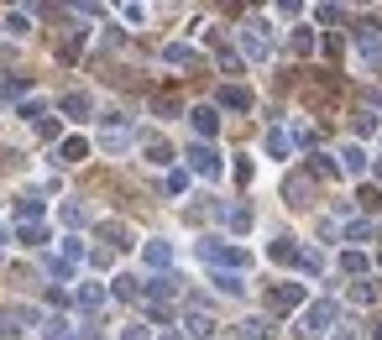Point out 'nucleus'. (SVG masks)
Wrapping results in <instances>:
<instances>
[{
	"label": "nucleus",
	"instance_id": "1",
	"mask_svg": "<svg viewBox=\"0 0 382 340\" xmlns=\"http://www.w3.org/2000/svg\"><path fill=\"white\" fill-rule=\"evenodd\" d=\"M304 100L314 105V110H335V100H340V74H335V68H314V74L304 79Z\"/></svg>",
	"mask_w": 382,
	"mask_h": 340
},
{
	"label": "nucleus",
	"instance_id": "2",
	"mask_svg": "<svg viewBox=\"0 0 382 340\" xmlns=\"http://www.w3.org/2000/svg\"><path fill=\"white\" fill-rule=\"evenodd\" d=\"M335 314H340V309L330 304V298H320V304H309V309H304V319H299V330H304L309 340H320V335H325V330L335 324Z\"/></svg>",
	"mask_w": 382,
	"mask_h": 340
},
{
	"label": "nucleus",
	"instance_id": "3",
	"mask_svg": "<svg viewBox=\"0 0 382 340\" xmlns=\"http://www.w3.org/2000/svg\"><path fill=\"white\" fill-rule=\"evenodd\" d=\"M199 256H204L209 267H246V251L241 246H226V241H215V236L199 241Z\"/></svg>",
	"mask_w": 382,
	"mask_h": 340
},
{
	"label": "nucleus",
	"instance_id": "4",
	"mask_svg": "<svg viewBox=\"0 0 382 340\" xmlns=\"http://www.w3.org/2000/svg\"><path fill=\"white\" fill-rule=\"evenodd\" d=\"M299 304H304V283H272L267 288V309L272 314H294Z\"/></svg>",
	"mask_w": 382,
	"mask_h": 340
},
{
	"label": "nucleus",
	"instance_id": "5",
	"mask_svg": "<svg viewBox=\"0 0 382 340\" xmlns=\"http://www.w3.org/2000/svg\"><path fill=\"white\" fill-rule=\"evenodd\" d=\"M241 47H246V58H267V52H272V37H267V26H262V21H246L241 26Z\"/></svg>",
	"mask_w": 382,
	"mask_h": 340
},
{
	"label": "nucleus",
	"instance_id": "6",
	"mask_svg": "<svg viewBox=\"0 0 382 340\" xmlns=\"http://www.w3.org/2000/svg\"><path fill=\"white\" fill-rule=\"evenodd\" d=\"M357 52H361V63H366V68H382V37H377L366 21L357 26Z\"/></svg>",
	"mask_w": 382,
	"mask_h": 340
},
{
	"label": "nucleus",
	"instance_id": "7",
	"mask_svg": "<svg viewBox=\"0 0 382 340\" xmlns=\"http://www.w3.org/2000/svg\"><path fill=\"white\" fill-rule=\"evenodd\" d=\"M189 168H194V173H204V178H220V152H215L209 142L189 147Z\"/></svg>",
	"mask_w": 382,
	"mask_h": 340
},
{
	"label": "nucleus",
	"instance_id": "8",
	"mask_svg": "<svg viewBox=\"0 0 382 340\" xmlns=\"http://www.w3.org/2000/svg\"><path fill=\"white\" fill-rule=\"evenodd\" d=\"M178 283H183V278L163 272V278H152L147 288H141V298H147V304H168V298H178Z\"/></svg>",
	"mask_w": 382,
	"mask_h": 340
},
{
	"label": "nucleus",
	"instance_id": "9",
	"mask_svg": "<svg viewBox=\"0 0 382 340\" xmlns=\"http://www.w3.org/2000/svg\"><path fill=\"white\" fill-rule=\"evenodd\" d=\"M32 319H37L32 309H16V304H11V309H0V335H6V340H11V335H21Z\"/></svg>",
	"mask_w": 382,
	"mask_h": 340
},
{
	"label": "nucleus",
	"instance_id": "10",
	"mask_svg": "<svg viewBox=\"0 0 382 340\" xmlns=\"http://www.w3.org/2000/svg\"><path fill=\"white\" fill-rule=\"evenodd\" d=\"M183 330H189L194 340H209L220 324H215V314H204V309H189V314H183Z\"/></svg>",
	"mask_w": 382,
	"mask_h": 340
},
{
	"label": "nucleus",
	"instance_id": "11",
	"mask_svg": "<svg viewBox=\"0 0 382 340\" xmlns=\"http://www.w3.org/2000/svg\"><path fill=\"white\" fill-rule=\"evenodd\" d=\"M141 152H147V162H157V168H168V162H173V147H168L163 136H141Z\"/></svg>",
	"mask_w": 382,
	"mask_h": 340
},
{
	"label": "nucleus",
	"instance_id": "12",
	"mask_svg": "<svg viewBox=\"0 0 382 340\" xmlns=\"http://www.w3.org/2000/svg\"><path fill=\"white\" fill-rule=\"evenodd\" d=\"M215 100L226 105V110H252V89H241V84H226Z\"/></svg>",
	"mask_w": 382,
	"mask_h": 340
},
{
	"label": "nucleus",
	"instance_id": "13",
	"mask_svg": "<svg viewBox=\"0 0 382 340\" xmlns=\"http://www.w3.org/2000/svg\"><path fill=\"white\" fill-rule=\"evenodd\" d=\"M63 110H69L74 120H89V110H95V100H89L84 89H69V94H63Z\"/></svg>",
	"mask_w": 382,
	"mask_h": 340
},
{
	"label": "nucleus",
	"instance_id": "14",
	"mask_svg": "<svg viewBox=\"0 0 382 340\" xmlns=\"http://www.w3.org/2000/svg\"><path fill=\"white\" fill-rule=\"evenodd\" d=\"M163 58L173 63V68H199V52L183 47V42H168V47H163Z\"/></svg>",
	"mask_w": 382,
	"mask_h": 340
},
{
	"label": "nucleus",
	"instance_id": "15",
	"mask_svg": "<svg viewBox=\"0 0 382 340\" xmlns=\"http://www.w3.org/2000/svg\"><path fill=\"white\" fill-rule=\"evenodd\" d=\"M100 241H105V246H115V251H121V246H131V230H126L121 220H105V225H100Z\"/></svg>",
	"mask_w": 382,
	"mask_h": 340
},
{
	"label": "nucleus",
	"instance_id": "16",
	"mask_svg": "<svg viewBox=\"0 0 382 340\" xmlns=\"http://www.w3.org/2000/svg\"><path fill=\"white\" fill-rule=\"evenodd\" d=\"M147 267L168 272V267H173V246H168V241H147Z\"/></svg>",
	"mask_w": 382,
	"mask_h": 340
},
{
	"label": "nucleus",
	"instance_id": "17",
	"mask_svg": "<svg viewBox=\"0 0 382 340\" xmlns=\"http://www.w3.org/2000/svg\"><path fill=\"white\" fill-rule=\"evenodd\" d=\"M189 115H194V131H199V136H215V131H220L215 105H199V110H189Z\"/></svg>",
	"mask_w": 382,
	"mask_h": 340
},
{
	"label": "nucleus",
	"instance_id": "18",
	"mask_svg": "<svg viewBox=\"0 0 382 340\" xmlns=\"http://www.w3.org/2000/svg\"><path fill=\"white\" fill-rule=\"evenodd\" d=\"M84 157H89V142H84V136H69V142L58 147V162H84Z\"/></svg>",
	"mask_w": 382,
	"mask_h": 340
},
{
	"label": "nucleus",
	"instance_id": "19",
	"mask_svg": "<svg viewBox=\"0 0 382 340\" xmlns=\"http://www.w3.org/2000/svg\"><path fill=\"white\" fill-rule=\"evenodd\" d=\"M283 199L294 204V210H304V204H309V178H288L283 183Z\"/></svg>",
	"mask_w": 382,
	"mask_h": 340
},
{
	"label": "nucleus",
	"instance_id": "20",
	"mask_svg": "<svg viewBox=\"0 0 382 340\" xmlns=\"http://www.w3.org/2000/svg\"><path fill=\"white\" fill-rule=\"evenodd\" d=\"M16 241H21V246H42V241H47V230L37 225V220H21V225H16Z\"/></svg>",
	"mask_w": 382,
	"mask_h": 340
},
{
	"label": "nucleus",
	"instance_id": "21",
	"mask_svg": "<svg viewBox=\"0 0 382 340\" xmlns=\"http://www.w3.org/2000/svg\"><path fill=\"white\" fill-rule=\"evenodd\" d=\"M178 110H183L178 94H168V89H163V94H152V115H163V120H168V115H178Z\"/></svg>",
	"mask_w": 382,
	"mask_h": 340
},
{
	"label": "nucleus",
	"instance_id": "22",
	"mask_svg": "<svg viewBox=\"0 0 382 340\" xmlns=\"http://www.w3.org/2000/svg\"><path fill=\"white\" fill-rule=\"evenodd\" d=\"M100 304H105V288H100V283H84V288H79V309H89V314H95Z\"/></svg>",
	"mask_w": 382,
	"mask_h": 340
},
{
	"label": "nucleus",
	"instance_id": "23",
	"mask_svg": "<svg viewBox=\"0 0 382 340\" xmlns=\"http://www.w3.org/2000/svg\"><path fill=\"white\" fill-rule=\"evenodd\" d=\"M209 47H215V58H220V68H226V74H241V58H236V52L220 42V37H209Z\"/></svg>",
	"mask_w": 382,
	"mask_h": 340
},
{
	"label": "nucleus",
	"instance_id": "24",
	"mask_svg": "<svg viewBox=\"0 0 382 340\" xmlns=\"http://www.w3.org/2000/svg\"><path fill=\"white\" fill-rule=\"evenodd\" d=\"M42 340H74V330H69V319H63V314H52V319L42 324Z\"/></svg>",
	"mask_w": 382,
	"mask_h": 340
},
{
	"label": "nucleus",
	"instance_id": "25",
	"mask_svg": "<svg viewBox=\"0 0 382 340\" xmlns=\"http://www.w3.org/2000/svg\"><path fill=\"white\" fill-rule=\"evenodd\" d=\"M309 173H314V178H340V168H335V162L325 157V152H314V157H309Z\"/></svg>",
	"mask_w": 382,
	"mask_h": 340
},
{
	"label": "nucleus",
	"instance_id": "26",
	"mask_svg": "<svg viewBox=\"0 0 382 340\" xmlns=\"http://www.w3.org/2000/svg\"><path fill=\"white\" fill-rule=\"evenodd\" d=\"M215 288H220V293H231V298H241V293H246V283L236 278V272H215Z\"/></svg>",
	"mask_w": 382,
	"mask_h": 340
},
{
	"label": "nucleus",
	"instance_id": "27",
	"mask_svg": "<svg viewBox=\"0 0 382 340\" xmlns=\"http://www.w3.org/2000/svg\"><path fill=\"white\" fill-rule=\"evenodd\" d=\"M294 241H288V236H278V241H272V246H267V256H272V262H294Z\"/></svg>",
	"mask_w": 382,
	"mask_h": 340
},
{
	"label": "nucleus",
	"instance_id": "28",
	"mask_svg": "<svg viewBox=\"0 0 382 340\" xmlns=\"http://www.w3.org/2000/svg\"><path fill=\"white\" fill-rule=\"evenodd\" d=\"M16 215H21V220H37V215H42V199H37V194H21V199H16Z\"/></svg>",
	"mask_w": 382,
	"mask_h": 340
},
{
	"label": "nucleus",
	"instance_id": "29",
	"mask_svg": "<svg viewBox=\"0 0 382 340\" xmlns=\"http://www.w3.org/2000/svg\"><path fill=\"white\" fill-rule=\"evenodd\" d=\"M372 298H382V288H372V283H351V304H372Z\"/></svg>",
	"mask_w": 382,
	"mask_h": 340
},
{
	"label": "nucleus",
	"instance_id": "30",
	"mask_svg": "<svg viewBox=\"0 0 382 340\" xmlns=\"http://www.w3.org/2000/svg\"><path fill=\"white\" fill-rule=\"evenodd\" d=\"M226 220H231V230H252V210L236 204V210H226Z\"/></svg>",
	"mask_w": 382,
	"mask_h": 340
},
{
	"label": "nucleus",
	"instance_id": "31",
	"mask_svg": "<svg viewBox=\"0 0 382 340\" xmlns=\"http://www.w3.org/2000/svg\"><path fill=\"white\" fill-rule=\"evenodd\" d=\"M288 47H294L299 58H304V52H314V32H304V26H299V32L288 37Z\"/></svg>",
	"mask_w": 382,
	"mask_h": 340
},
{
	"label": "nucleus",
	"instance_id": "32",
	"mask_svg": "<svg viewBox=\"0 0 382 340\" xmlns=\"http://www.w3.org/2000/svg\"><path fill=\"white\" fill-rule=\"evenodd\" d=\"M0 89H6V100H21V94L32 89V79H26V74H16V79H6Z\"/></svg>",
	"mask_w": 382,
	"mask_h": 340
},
{
	"label": "nucleus",
	"instance_id": "33",
	"mask_svg": "<svg viewBox=\"0 0 382 340\" xmlns=\"http://www.w3.org/2000/svg\"><path fill=\"white\" fill-rule=\"evenodd\" d=\"M267 330H272L267 319H246L241 324V340H267Z\"/></svg>",
	"mask_w": 382,
	"mask_h": 340
},
{
	"label": "nucleus",
	"instance_id": "34",
	"mask_svg": "<svg viewBox=\"0 0 382 340\" xmlns=\"http://www.w3.org/2000/svg\"><path fill=\"white\" fill-rule=\"evenodd\" d=\"M340 157H346V173H366V152H361V147H346Z\"/></svg>",
	"mask_w": 382,
	"mask_h": 340
},
{
	"label": "nucleus",
	"instance_id": "35",
	"mask_svg": "<svg viewBox=\"0 0 382 340\" xmlns=\"http://www.w3.org/2000/svg\"><path fill=\"white\" fill-rule=\"evenodd\" d=\"M294 262H299V267H304V272H320V267H325V256L304 246V251H294Z\"/></svg>",
	"mask_w": 382,
	"mask_h": 340
},
{
	"label": "nucleus",
	"instance_id": "36",
	"mask_svg": "<svg viewBox=\"0 0 382 340\" xmlns=\"http://www.w3.org/2000/svg\"><path fill=\"white\" fill-rule=\"evenodd\" d=\"M351 126H357V136H372L377 131V115L372 110H357V115H351Z\"/></svg>",
	"mask_w": 382,
	"mask_h": 340
},
{
	"label": "nucleus",
	"instance_id": "37",
	"mask_svg": "<svg viewBox=\"0 0 382 340\" xmlns=\"http://www.w3.org/2000/svg\"><path fill=\"white\" fill-rule=\"evenodd\" d=\"M84 220H89V215H84V204H79V199L63 204V225H84Z\"/></svg>",
	"mask_w": 382,
	"mask_h": 340
},
{
	"label": "nucleus",
	"instance_id": "38",
	"mask_svg": "<svg viewBox=\"0 0 382 340\" xmlns=\"http://www.w3.org/2000/svg\"><path fill=\"white\" fill-rule=\"evenodd\" d=\"M115 298H141V283L137 278H115Z\"/></svg>",
	"mask_w": 382,
	"mask_h": 340
},
{
	"label": "nucleus",
	"instance_id": "39",
	"mask_svg": "<svg viewBox=\"0 0 382 340\" xmlns=\"http://www.w3.org/2000/svg\"><path fill=\"white\" fill-rule=\"evenodd\" d=\"M340 267L357 278V272H366V256H361V251H346V256H340Z\"/></svg>",
	"mask_w": 382,
	"mask_h": 340
},
{
	"label": "nucleus",
	"instance_id": "40",
	"mask_svg": "<svg viewBox=\"0 0 382 340\" xmlns=\"http://www.w3.org/2000/svg\"><path fill=\"white\" fill-rule=\"evenodd\" d=\"M267 152L272 157H288V136L283 131H267Z\"/></svg>",
	"mask_w": 382,
	"mask_h": 340
},
{
	"label": "nucleus",
	"instance_id": "41",
	"mask_svg": "<svg viewBox=\"0 0 382 340\" xmlns=\"http://www.w3.org/2000/svg\"><path fill=\"white\" fill-rule=\"evenodd\" d=\"M357 199H361V210H372V215L382 210V188H361V194H357Z\"/></svg>",
	"mask_w": 382,
	"mask_h": 340
},
{
	"label": "nucleus",
	"instance_id": "42",
	"mask_svg": "<svg viewBox=\"0 0 382 340\" xmlns=\"http://www.w3.org/2000/svg\"><path fill=\"white\" fill-rule=\"evenodd\" d=\"M6 32L11 37H26V32H32V21H26V16H6Z\"/></svg>",
	"mask_w": 382,
	"mask_h": 340
},
{
	"label": "nucleus",
	"instance_id": "43",
	"mask_svg": "<svg viewBox=\"0 0 382 340\" xmlns=\"http://www.w3.org/2000/svg\"><path fill=\"white\" fill-rule=\"evenodd\" d=\"M37 131H42L47 142H52V136H58V115H37Z\"/></svg>",
	"mask_w": 382,
	"mask_h": 340
},
{
	"label": "nucleus",
	"instance_id": "44",
	"mask_svg": "<svg viewBox=\"0 0 382 340\" xmlns=\"http://www.w3.org/2000/svg\"><path fill=\"white\" fill-rule=\"evenodd\" d=\"M366 236H372V225H361V220L346 225V241H366Z\"/></svg>",
	"mask_w": 382,
	"mask_h": 340
},
{
	"label": "nucleus",
	"instance_id": "45",
	"mask_svg": "<svg viewBox=\"0 0 382 340\" xmlns=\"http://www.w3.org/2000/svg\"><path fill=\"white\" fill-rule=\"evenodd\" d=\"M89 262H95V267H110V262H115V246H100V251H89Z\"/></svg>",
	"mask_w": 382,
	"mask_h": 340
},
{
	"label": "nucleus",
	"instance_id": "46",
	"mask_svg": "<svg viewBox=\"0 0 382 340\" xmlns=\"http://www.w3.org/2000/svg\"><path fill=\"white\" fill-rule=\"evenodd\" d=\"M314 136H320L314 126H294V142H299V147H314Z\"/></svg>",
	"mask_w": 382,
	"mask_h": 340
},
{
	"label": "nucleus",
	"instance_id": "47",
	"mask_svg": "<svg viewBox=\"0 0 382 340\" xmlns=\"http://www.w3.org/2000/svg\"><path fill=\"white\" fill-rule=\"evenodd\" d=\"M105 152H126V131H110V136H105Z\"/></svg>",
	"mask_w": 382,
	"mask_h": 340
},
{
	"label": "nucleus",
	"instance_id": "48",
	"mask_svg": "<svg viewBox=\"0 0 382 340\" xmlns=\"http://www.w3.org/2000/svg\"><path fill=\"white\" fill-rule=\"evenodd\" d=\"M189 188V173H168V194H183Z\"/></svg>",
	"mask_w": 382,
	"mask_h": 340
},
{
	"label": "nucleus",
	"instance_id": "49",
	"mask_svg": "<svg viewBox=\"0 0 382 340\" xmlns=\"http://www.w3.org/2000/svg\"><path fill=\"white\" fill-rule=\"evenodd\" d=\"M278 11H283V16H299V11H304V0H278Z\"/></svg>",
	"mask_w": 382,
	"mask_h": 340
},
{
	"label": "nucleus",
	"instance_id": "50",
	"mask_svg": "<svg viewBox=\"0 0 382 340\" xmlns=\"http://www.w3.org/2000/svg\"><path fill=\"white\" fill-rule=\"evenodd\" d=\"M121 340H147V330H141V324H126V335Z\"/></svg>",
	"mask_w": 382,
	"mask_h": 340
},
{
	"label": "nucleus",
	"instance_id": "51",
	"mask_svg": "<svg viewBox=\"0 0 382 340\" xmlns=\"http://www.w3.org/2000/svg\"><path fill=\"white\" fill-rule=\"evenodd\" d=\"M241 6H246V0H220V11H231V16H236Z\"/></svg>",
	"mask_w": 382,
	"mask_h": 340
},
{
	"label": "nucleus",
	"instance_id": "52",
	"mask_svg": "<svg viewBox=\"0 0 382 340\" xmlns=\"http://www.w3.org/2000/svg\"><path fill=\"white\" fill-rule=\"evenodd\" d=\"M372 340H382V324H377V330H372Z\"/></svg>",
	"mask_w": 382,
	"mask_h": 340
},
{
	"label": "nucleus",
	"instance_id": "53",
	"mask_svg": "<svg viewBox=\"0 0 382 340\" xmlns=\"http://www.w3.org/2000/svg\"><path fill=\"white\" fill-rule=\"evenodd\" d=\"M163 340H183V335H163Z\"/></svg>",
	"mask_w": 382,
	"mask_h": 340
},
{
	"label": "nucleus",
	"instance_id": "54",
	"mask_svg": "<svg viewBox=\"0 0 382 340\" xmlns=\"http://www.w3.org/2000/svg\"><path fill=\"white\" fill-rule=\"evenodd\" d=\"M377 178H382V162H377Z\"/></svg>",
	"mask_w": 382,
	"mask_h": 340
},
{
	"label": "nucleus",
	"instance_id": "55",
	"mask_svg": "<svg viewBox=\"0 0 382 340\" xmlns=\"http://www.w3.org/2000/svg\"><path fill=\"white\" fill-rule=\"evenodd\" d=\"M0 246H6V236H0Z\"/></svg>",
	"mask_w": 382,
	"mask_h": 340
},
{
	"label": "nucleus",
	"instance_id": "56",
	"mask_svg": "<svg viewBox=\"0 0 382 340\" xmlns=\"http://www.w3.org/2000/svg\"><path fill=\"white\" fill-rule=\"evenodd\" d=\"M0 6H11V0H0Z\"/></svg>",
	"mask_w": 382,
	"mask_h": 340
},
{
	"label": "nucleus",
	"instance_id": "57",
	"mask_svg": "<svg viewBox=\"0 0 382 340\" xmlns=\"http://www.w3.org/2000/svg\"><path fill=\"white\" fill-rule=\"evenodd\" d=\"M377 262H382V256H377Z\"/></svg>",
	"mask_w": 382,
	"mask_h": 340
}]
</instances>
